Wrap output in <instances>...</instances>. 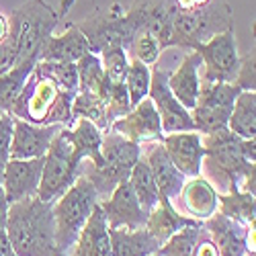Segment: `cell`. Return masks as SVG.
<instances>
[{
  "instance_id": "cell-1",
  "label": "cell",
  "mask_w": 256,
  "mask_h": 256,
  "mask_svg": "<svg viewBox=\"0 0 256 256\" xmlns=\"http://www.w3.org/2000/svg\"><path fill=\"white\" fill-rule=\"evenodd\" d=\"M205 156L201 162V176L216 188L218 195L234 190L254 195V140H242L228 127L211 134H201Z\"/></svg>"
},
{
  "instance_id": "cell-2",
  "label": "cell",
  "mask_w": 256,
  "mask_h": 256,
  "mask_svg": "<svg viewBox=\"0 0 256 256\" xmlns=\"http://www.w3.org/2000/svg\"><path fill=\"white\" fill-rule=\"evenodd\" d=\"M6 236L16 256H56L54 203L41 201L37 195L10 203Z\"/></svg>"
},
{
  "instance_id": "cell-3",
  "label": "cell",
  "mask_w": 256,
  "mask_h": 256,
  "mask_svg": "<svg viewBox=\"0 0 256 256\" xmlns=\"http://www.w3.org/2000/svg\"><path fill=\"white\" fill-rule=\"evenodd\" d=\"M74 96V92L62 90L52 80L31 72L8 113L35 125H70Z\"/></svg>"
},
{
  "instance_id": "cell-4",
  "label": "cell",
  "mask_w": 256,
  "mask_h": 256,
  "mask_svg": "<svg viewBox=\"0 0 256 256\" xmlns=\"http://www.w3.org/2000/svg\"><path fill=\"white\" fill-rule=\"evenodd\" d=\"M140 156H142L140 144L109 130L102 134L100 162L92 164L86 160L88 164L84 168V172H80V174H84L90 180V184L94 186L96 195H98V201H100V199L109 197L117 184L130 178L132 168L140 160Z\"/></svg>"
},
{
  "instance_id": "cell-5",
  "label": "cell",
  "mask_w": 256,
  "mask_h": 256,
  "mask_svg": "<svg viewBox=\"0 0 256 256\" xmlns=\"http://www.w3.org/2000/svg\"><path fill=\"white\" fill-rule=\"evenodd\" d=\"M60 14L44 0H29L8 16V39L18 52V64L37 58L46 41L54 35Z\"/></svg>"
},
{
  "instance_id": "cell-6",
  "label": "cell",
  "mask_w": 256,
  "mask_h": 256,
  "mask_svg": "<svg viewBox=\"0 0 256 256\" xmlns=\"http://www.w3.org/2000/svg\"><path fill=\"white\" fill-rule=\"evenodd\" d=\"M82 162L84 158L80 156L78 148L72 142L70 127L62 125L46 154L37 197L41 201L56 203L80 176Z\"/></svg>"
},
{
  "instance_id": "cell-7",
  "label": "cell",
  "mask_w": 256,
  "mask_h": 256,
  "mask_svg": "<svg viewBox=\"0 0 256 256\" xmlns=\"http://www.w3.org/2000/svg\"><path fill=\"white\" fill-rule=\"evenodd\" d=\"M96 203H98V195L84 174H80L74 180V184L54 203L58 254H68V250L74 246L80 230L86 224Z\"/></svg>"
},
{
  "instance_id": "cell-8",
  "label": "cell",
  "mask_w": 256,
  "mask_h": 256,
  "mask_svg": "<svg viewBox=\"0 0 256 256\" xmlns=\"http://www.w3.org/2000/svg\"><path fill=\"white\" fill-rule=\"evenodd\" d=\"M240 94V88L234 82H207L201 80V90L197 104L190 109L195 132L211 134L228 127L234 100Z\"/></svg>"
},
{
  "instance_id": "cell-9",
  "label": "cell",
  "mask_w": 256,
  "mask_h": 256,
  "mask_svg": "<svg viewBox=\"0 0 256 256\" xmlns=\"http://www.w3.org/2000/svg\"><path fill=\"white\" fill-rule=\"evenodd\" d=\"M222 25H228V18L220 16V10L207 8H174L170 23L168 48H188L195 50L216 33H222Z\"/></svg>"
},
{
  "instance_id": "cell-10",
  "label": "cell",
  "mask_w": 256,
  "mask_h": 256,
  "mask_svg": "<svg viewBox=\"0 0 256 256\" xmlns=\"http://www.w3.org/2000/svg\"><path fill=\"white\" fill-rule=\"evenodd\" d=\"M195 52L201 56V66H205L201 80L207 82H234L240 68V58L236 50V39L232 29L216 33L207 41L199 44Z\"/></svg>"
},
{
  "instance_id": "cell-11",
  "label": "cell",
  "mask_w": 256,
  "mask_h": 256,
  "mask_svg": "<svg viewBox=\"0 0 256 256\" xmlns=\"http://www.w3.org/2000/svg\"><path fill=\"white\" fill-rule=\"evenodd\" d=\"M84 35H86L90 52L100 54L102 50L109 48H123L127 52L134 35L138 33L134 20L130 14H96L76 25Z\"/></svg>"
},
{
  "instance_id": "cell-12",
  "label": "cell",
  "mask_w": 256,
  "mask_h": 256,
  "mask_svg": "<svg viewBox=\"0 0 256 256\" xmlns=\"http://www.w3.org/2000/svg\"><path fill=\"white\" fill-rule=\"evenodd\" d=\"M148 96H150V100L156 106L164 136L174 134V132H193L195 130L193 119H190V111L184 109L168 88V72L154 68Z\"/></svg>"
},
{
  "instance_id": "cell-13",
  "label": "cell",
  "mask_w": 256,
  "mask_h": 256,
  "mask_svg": "<svg viewBox=\"0 0 256 256\" xmlns=\"http://www.w3.org/2000/svg\"><path fill=\"white\" fill-rule=\"evenodd\" d=\"M98 205L104 213L106 226L111 230H115V228L136 230V228L146 226L148 213L142 209L130 180H123L121 184H117L113 188V193L106 199H100Z\"/></svg>"
},
{
  "instance_id": "cell-14",
  "label": "cell",
  "mask_w": 256,
  "mask_h": 256,
  "mask_svg": "<svg viewBox=\"0 0 256 256\" xmlns=\"http://www.w3.org/2000/svg\"><path fill=\"white\" fill-rule=\"evenodd\" d=\"M111 132L115 134H121L123 138L132 140L136 144L140 142H162L164 138V132H162V123H160V117L156 113V106L154 102L150 100V96L142 98L136 106H132V111L115 119L109 127Z\"/></svg>"
},
{
  "instance_id": "cell-15",
  "label": "cell",
  "mask_w": 256,
  "mask_h": 256,
  "mask_svg": "<svg viewBox=\"0 0 256 256\" xmlns=\"http://www.w3.org/2000/svg\"><path fill=\"white\" fill-rule=\"evenodd\" d=\"M62 125H35L14 117L8 160H31L46 156Z\"/></svg>"
},
{
  "instance_id": "cell-16",
  "label": "cell",
  "mask_w": 256,
  "mask_h": 256,
  "mask_svg": "<svg viewBox=\"0 0 256 256\" xmlns=\"http://www.w3.org/2000/svg\"><path fill=\"white\" fill-rule=\"evenodd\" d=\"M44 160L31 158V160H6L4 174H2V188L8 203H16L20 199L35 197L41 182V172H44Z\"/></svg>"
},
{
  "instance_id": "cell-17",
  "label": "cell",
  "mask_w": 256,
  "mask_h": 256,
  "mask_svg": "<svg viewBox=\"0 0 256 256\" xmlns=\"http://www.w3.org/2000/svg\"><path fill=\"white\" fill-rule=\"evenodd\" d=\"M174 8L176 4L170 0H136L127 14L134 20L138 31L152 33L164 50L170 41V23H172Z\"/></svg>"
},
{
  "instance_id": "cell-18",
  "label": "cell",
  "mask_w": 256,
  "mask_h": 256,
  "mask_svg": "<svg viewBox=\"0 0 256 256\" xmlns=\"http://www.w3.org/2000/svg\"><path fill=\"white\" fill-rule=\"evenodd\" d=\"M162 146L172 160V164L180 170L186 178L201 174V162L205 156V148L201 144L199 132H174L162 138Z\"/></svg>"
},
{
  "instance_id": "cell-19",
  "label": "cell",
  "mask_w": 256,
  "mask_h": 256,
  "mask_svg": "<svg viewBox=\"0 0 256 256\" xmlns=\"http://www.w3.org/2000/svg\"><path fill=\"white\" fill-rule=\"evenodd\" d=\"M178 199V209L186 218L205 222L218 211V193L201 174L184 180L180 193L174 197Z\"/></svg>"
},
{
  "instance_id": "cell-20",
  "label": "cell",
  "mask_w": 256,
  "mask_h": 256,
  "mask_svg": "<svg viewBox=\"0 0 256 256\" xmlns=\"http://www.w3.org/2000/svg\"><path fill=\"white\" fill-rule=\"evenodd\" d=\"M248 226H242L240 222L224 216L220 211H216L209 220H205V232L211 236L220 256H244L248 252L246 246Z\"/></svg>"
},
{
  "instance_id": "cell-21",
  "label": "cell",
  "mask_w": 256,
  "mask_h": 256,
  "mask_svg": "<svg viewBox=\"0 0 256 256\" xmlns=\"http://www.w3.org/2000/svg\"><path fill=\"white\" fill-rule=\"evenodd\" d=\"M68 256H111L109 226H106L104 213L98 203L80 230L74 246L68 250Z\"/></svg>"
},
{
  "instance_id": "cell-22",
  "label": "cell",
  "mask_w": 256,
  "mask_h": 256,
  "mask_svg": "<svg viewBox=\"0 0 256 256\" xmlns=\"http://www.w3.org/2000/svg\"><path fill=\"white\" fill-rule=\"evenodd\" d=\"M146 162H148V166H150V172H152V176L156 180L160 201H170L172 203V199L180 193L186 176L172 164V160L168 158L162 142H156L150 148V152H148V156H146Z\"/></svg>"
},
{
  "instance_id": "cell-23",
  "label": "cell",
  "mask_w": 256,
  "mask_h": 256,
  "mask_svg": "<svg viewBox=\"0 0 256 256\" xmlns=\"http://www.w3.org/2000/svg\"><path fill=\"white\" fill-rule=\"evenodd\" d=\"M201 56L193 50L186 54V58L180 62V66L168 74V88L176 96V100L184 106V109H193L199 98L201 90Z\"/></svg>"
},
{
  "instance_id": "cell-24",
  "label": "cell",
  "mask_w": 256,
  "mask_h": 256,
  "mask_svg": "<svg viewBox=\"0 0 256 256\" xmlns=\"http://www.w3.org/2000/svg\"><path fill=\"white\" fill-rule=\"evenodd\" d=\"M90 52V44L76 25L62 35H52L39 54V62H72L76 64L84 54Z\"/></svg>"
},
{
  "instance_id": "cell-25",
  "label": "cell",
  "mask_w": 256,
  "mask_h": 256,
  "mask_svg": "<svg viewBox=\"0 0 256 256\" xmlns=\"http://www.w3.org/2000/svg\"><path fill=\"white\" fill-rule=\"evenodd\" d=\"M111 238V256H150L156 254L160 242L146 230V226L127 230V228H109Z\"/></svg>"
},
{
  "instance_id": "cell-26",
  "label": "cell",
  "mask_w": 256,
  "mask_h": 256,
  "mask_svg": "<svg viewBox=\"0 0 256 256\" xmlns=\"http://www.w3.org/2000/svg\"><path fill=\"white\" fill-rule=\"evenodd\" d=\"M197 220H190L170 203V201H158V205L152 207V211L148 213L146 220V230L152 234V236L164 244L172 234H176L180 228L195 224Z\"/></svg>"
},
{
  "instance_id": "cell-27",
  "label": "cell",
  "mask_w": 256,
  "mask_h": 256,
  "mask_svg": "<svg viewBox=\"0 0 256 256\" xmlns=\"http://www.w3.org/2000/svg\"><path fill=\"white\" fill-rule=\"evenodd\" d=\"M228 130L242 140H254L256 136V92L240 90L234 100L232 115L228 119Z\"/></svg>"
},
{
  "instance_id": "cell-28",
  "label": "cell",
  "mask_w": 256,
  "mask_h": 256,
  "mask_svg": "<svg viewBox=\"0 0 256 256\" xmlns=\"http://www.w3.org/2000/svg\"><path fill=\"white\" fill-rule=\"evenodd\" d=\"M130 184L134 188V193L142 205V209L146 213H150L154 205H158L160 201V193H158V186H156V180L150 172V166H148L146 158L140 156V160L134 164L132 168V174H130Z\"/></svg>"
},
{
  "instance_id": "cell-29",
  "label": "cell",
  "mask_w": 256,
  "mask_h": 256,
  "mask_svg": "<svg viewBox=\"0 0 256 256\" xmlns=\"http://www.w3.org/2000/svg\"><path fill=\"white\" fill-rule=\"evenodd\" d=\"M37 62H39L37 58H29L25 62L16 64V66L10 72H6L4 76H0V113L10 111V104L18 96L20 88H23V84L27 82V78L33 72Z\"/></svg>"
},
{
  "instance_id": "cell-30",
  "label": "cell",
  "mask_w": 256,
  "mask_h": 256,
  "mask_svg": "<svg viewBox=\"0 0 256 256\" xmlns=\"http://www.w3.org/2000/svg\"><path fill=\"white\" fill-rule=\"evenodd\" d=\"M33 74L52 80L62 90L78 92V68L72 62H37Z\"/></svg>"
},
{
  "instance_id": "cell-31",
  "label": "cell",
  "mask_w": 256,
  "mask_h": 256,
  "mask_svg": "<svg viewBox=\"0 0 256 256\" xmlns=\"http://www.w3.org/2000/svg\"><path fill=\"white\" fill-rule=\"evenodd\" d=\"M78 90H86V92H94L102 98L104 92V84H106V76L102 72V64L98 54H84L78 62Z\"/></svg>"
},
{
  "instance_id": "cell-32",
  "label": "cell",
  "mask_w": 256,
  "mask_h": 256,
  "mask_svg": "<svg viewBox=\"0 0 256 256\" xmlns=\"http://www.w3.org/2000/svg\"><path fill=\"white\" fill-rule=\"evenodd\" d=\"M78 117H84V119L92 121L102 134L109 132L104 100L94 92H86V90H78L76 92V96L72 100V121L78 119Z\"/></svg>"
},
{
  "instance_id": "cell-33",
  "label": "cell",
  "mask_w": 256,
  "mask_h": 256,
  "mask_svg": "<svg viewBox=\"0 0 256 256\" xmlns=\"http://www.w3.org/2000/svg\"><path fill=\"white\" fill-rule=\"evenodd\" d=\"M218 209L224 216L240 222L242 226L254 224V195L234 190L228 195H218Z\"/></svg>"
},
{
  "instance_id": "cell-34",
  "label": "cell",
  "mask_w": 256,
  "mask_h": 256,
  "mask_svg": "<svg viewBox=\"0 0 256 256\" xmlns=\"http://www.w3.org/2000/svg\"><path fill=\"white\" fill-rule=\"evenodd\" d=\"M150 78H152L150 66H146L144 62L132 58L130 64H127V72L123 80L127 94H130V100H132V106H136L142 98L148 96V92H150Z\"/></svg>"
},
{
  "instance_id": "cell-35",
  "label": "cell",
  "mask_w": 256,
  "mask_h": 256,
  "mask_svg": "<svg viewBox=\"0 0 256 256\" xmlns=\"http://www.w3.org/2000/svg\"><path fill=\"white\" fill-rule=\"evenodd\" d=\"M201 228H203V222H195L190 226L180 228L164 244H160L158 254L160 256H190V254H193L195 244H197Z\"/></svg>"
},
{
  "instance_id": "cell-36",
  "label": "cell",
  "mask_w": 256,
  "mask_h": 256,
  "mask_svg": "<svg viewBox=\"0 0 256 256\" xmlns=\"http://www.w3.org/2000/svg\"><path fill=\"white\" fill-rule=\"evenodd\" d=\"M102 100H104V111H106V121H109V127L115 119L123 117L132 111V100L130 94H127L125 82H109L104 84V92H102Z\"/></svg>"
},
{
  "instance_id": "cell-37",
  "label": "cell",
  "mask_w": 256,
  "mask_h": 256,
  "mask_svg": "<svg viewBox=\"0 0 256 256\" xmlns=\"http://www.w3.org/2000/svg\"><path fill=\"white\" fill-rule=\"evenodd\" d=\"M162 54V46H160V41L152 35V33H148V31H138L132 39V44L130 48H127V58H136L140 62H144L146 66H152V64L158 62Z\"/></svg>"
},
{
  "instance_id": "cell-38",
  "label": "cell",
  "mask_w": 256,
  "mask_h": 256,
  "mask_svg": "<svg viewBox=\"0 0 256 256\" xmlns=\"http://www.w3.org/2000/svg\"><path fill=\"white\" fill-rule=\"evenodd\" d=\"M100 64H102V72L109 82H123L125 80V72H127V64H130V58H127V52L123 48H109L102 50L98 54Z\"/></svg>"
},
{
  "instance_id": "cell-39",
  "label": "cell",
  "mask_w": 256,
  "mask_h": 256,
  "mask_svg": "<svg viewBox=\"0 0 256 256\" xmlns=\"http://www.w3.org/2000/svg\"><path fill=\"white\" fill-rule=\"evenodd\" d=\"M256 74H254V52L248 54L244 60H240V68L238 74L234 78V84L240 90H254L256 88Z\"/></svg>"
},
{
  "instance_id": "cell-40",
  "label": "cell",
  "mask_w": 256,
  "mask_h": 256,
  "mask_svg": "<svg viewBox=\"0 0 256 256\" xmlns=\"http://www.w3.org/2000/svg\"><path fill=\"white\" fill-rule=\"evenodd\" d=\"M14 130V117L10 113H0V160H8L10 140Z\"/></svg>"
},
{
  "instance_id": "cell-41",
  "label": "cell",
  "mask_w": 256,
  "mask_h": 256,
  "mask_svg": "<svg viewBox=\"0 0 256 256\" xmlns=\"http://www.w3.org/2000/svg\"><path fill=\"white\" fill-rule=\"evenodd\" d=\"M16 64H18V52L12 41L6 37L4 41H0V76L10 72Z\"/></svg>"
},
{
  "instance_id": "cell-42",
  "label": "cell",
  "mask_w": 256,
  "mask_h": 256,
  "mask_svg": "<svg viewBox=\"0 0 256 256\" xmlns=\"http://www.w3.org/2000/svg\"><path fill=\"white\" fill-rule=\"evenodd\" d=\"M190 256H220V252H218L216 244H213L211 236H209V234H207L203 228H201V232H199L197 244H195L193 254H190Z\"/></svg>"
},
{
  "instance_id": "cell-43",
  "label": "cell",
  "mask_w": 256,
  "mask_h": 256,
  "mask_svg": "<svg viewBox=\"0 0 256 256\" xmlns=\"http://www.w3.org/2000/svg\"><path fill=\"white\" fill-rule=\"evenodd\" d=\"M8 209H10V203L4 195V188L0 184V230L6 228V220H8Z\"/></svg>"
},
{
  "instance_id": "cell-44",
  "label": "cell",
  "mask_w": 256,
  "mask_h": 256,
  "mask_svg": "<svg viewBox=\"0 0 256 256\" xmlns=\"http://www.w3.org/2000/svg\"><path fill=\"white\" fill-rule=\"evenodd\" d=\"M0 256H16V252H14L4 230H0Z\"/></svg>"
},
{
  "instance_id": "cell-45",
  "label": "cell",
  "mask_w": 256,
  "mask_h": 256,
  "mask_svg": "<svg viewBox=\"0 0 256 256\" xmlns=\"http://www.w3.org/2000/svg\"><path fill=\"white\" fill-rule=\"evenodd\" d=\"M209 2V0H176L178 8H201Z\"/></svg>"
},
{
  "instance_id": "cell-46",
  "label": "cell",
  "mask_w": 256,
  "mask_h": 256,
  "mask_svg": "<svg viewBox=\"0 0 256 256\" xmlns=\"http://www.w3.org/2000/svg\"><path fill=\"white\" fill-rule=\"evenodd\" d=\"M6 35H8V18L0 14V41H4Z\"/></svg>"
},
{
  "instance_id": "cell-47",
  "label": "cell",
  "mask_w": 256,
  "mask_h": 256,
  "mask_svg": "<svg viewBox=\"0 0 256 256\" xmlns=\"http://www.w3.org/2000/svg\"><path fill=\"white\" fill-rule=\"evenodd\" d=\"M4 160H0V182H2V174H4Z\"/></svg>"
},
{
  "instance_id": "cell-48",
  "label": "cell",
  "mask_w": 256,
  "mask_h": 256,
  "mask_svg": "<svg viewBox=\"0 0 256 256\" xmlns=\"http://www.w3.org/2000/svg\"><path fill=\"white\" fill-rule=\"evenodd\" d=\"M244 256H254V254H250V252H246V254H244Z\"/></svg>"
},
{
  "instance_id": "cell-49",
  "label": "cell",
  "mask_w": 256,
  "mask_h": 256,
  "mask_svg": "<svg viewBox=\"0 0 256 256\" xmlns=\"http://www.w3.org/2000/svg\"><path fill=\"white\" fill-rule=\"evenodd\" d=\"M56 256H68V254H56Z\"/></svg>"
},
{
  "instance_id": "cell-50",
  "label": "cell",
  "mask_w": 256,
  "mask_h": 256,
  "mask_svg": "<svg viewBox=\"0 0 256 256\" xmlns=\"http://www.w3.org/2000/svg\"><path fill=\"white\" fill-rule=\"evenodd\" d=\"M150 256H160V254H158V252H156V254H150Z\"/></svg>"
}]
</instances>
